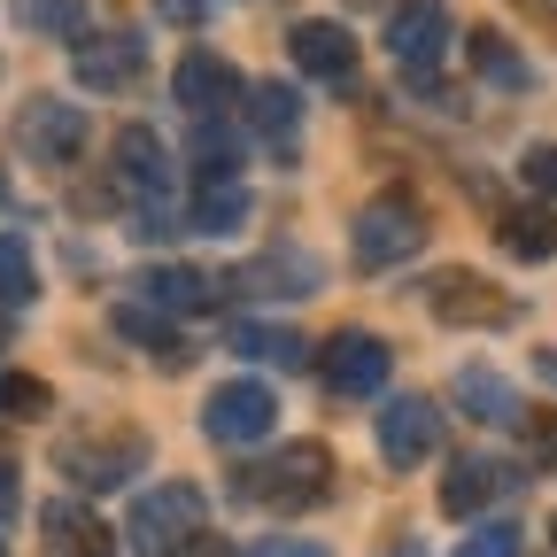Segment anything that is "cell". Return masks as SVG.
<instances>
[{"mask_svg": "<svg viewBox=\"0 0 557 557\" xmlns=\"http://www.w3.org/2000/svg\"><path fill=\"white\" fill-rule=\"evenodd\" d=\"M132 287H139V302H148V310H209V302L225 295V278H209V271H194V263H148Z\"/></svg>", "mask_w": 557, "mask_h": 557, "instance_id": "obj_15", "label": "cell"}, {"mask_svg": "<svg viewBox=\"0 0 557 557\" xmlns=\"http://www.w3.org/2000/svg\"><path fill=\"white\" fill-rule=\"evenodd\" d=\"M519 178H527L534 194H557V139H542V148H527V163H519Z\"/></svg>", "mask_w": 557, "mask_h": 557, "instance_id": "obj_32", "label": "cell"}, {"mask_svg": "<svg viewBox=\"0 0 557 557\" xmlns=\"http://www.w3.org/2000/svg\"><path fill=\"white\" fill-rule=\"evenodd\" d=\"M39 295V271H32V248L16 233H0V310H24Z\"/></svg>", "mask_w": 557, "mask_h": 557, "instance_id": "obj_27", "label": "cell"}, {"mask_svg": "<svg viewBox=\"0 0 557 557\" xmlns=\"http://www.w3.org/2000/svg\"><path fill=\"white\" fill-rule=\"evenodd\" d=\"M139 465H148V434H78V442H62V472L78 480V487H124Z\"/></svg>", "mask_w": 557, "mask_h": 557, "instance_id": "obj_6", "label": "cell"}, {"mask_svg": "<svg viewBox=\"0 0 557 557\" xmlns=\"http://www.w3.org/2000/svg\"><path fill=\"white\" fill-rule=\"evenodd\" d=\"M549 542H557V527H549Z\"/></svg>", "mask_w": 557, "mask_h": 557, "instance_id": "obj_37", "label": "cell"}, {"mask_svg": "<svg viewBox=\"0 0 557 557\" xmlns=\"http://www.w3.org/2000/svg\"><path fill=\"white\" fill-rule=\"evenodd\" d=\"M0 410H9V418H47L54 395H47V380H32V372H0Z\"/></svg>", "mask_w": 557, "mask_h": 557, "instance_id": "obj_29", "label": "cell"}, {"mask_svg": "<svg viewBox=\"0 0 557 557\" xmlns=\"http://www.w3.org/2000/svg\"><path fill=\"white\" fill-rule=\"evenodd\" d=\"M426 248V209L410 194H380L357 209V271H395Z\"/></svg>", "mask_w": 557, "mask_h": 557, "instance_id": "obj_2", "label": "cell"}, {"mask_svg": "<svg viewBox=\"0 0 557 557\" xmlns=\"http://www.w3.org/2000/svg\"><path fill=\"white\" fill-rule=\"evenodd\" d=\"M16 24L24 32H54V39H78L86 32V0H16Z\"/></svg>", "mask_w": 557, "mask_h": 557, "instance_id": "obj_28", "label": "cell"}, {"mask_svg": "<svg viewBox=\"0 0 557 557\" xmlns=\"http://www.w3.org/2000/svg\"><path fill=\"white\" fill-rule=\"evenodd\" d=\"M0 557H9V549H0Z\"/></svg>", "mask_w": 557, "mask_h": 557, "instance_id": "obj_39", "label": "cell"}, {"mask_svg": "<svg viewBox=\"0 0 557 557\" xmlns=\"http://www.w3.org/2000/svg\"><path fill=\"white\" fill-rule=\"evenodd\" d=\"M457 403H465V418H480V426H519L511 380L487 372V364H465V372H457Z\"/></svg>", "mask_w": 557, "mask_h": 557, "instance_id": "obj_20", "label": "cell"}, {"mask_svg": "<svg viewBox=\"0 0 557 557\" xmlns=\"http://www.w3.org/2000/svg\"><path fill=\"white\" fill-rule=\"evenodd\" d=\"M442 449V410L426 403V395H395L387 410H380V457L395 465V472H418Z\"/></svg>", "mask_w": 557, "mask_h": 557, "instance_id": "obj_9", "label": "cell"}, {"mask_svg": "<svg viewBox=\"0 0 557 557\" xmlns=\"http://www.w3.org/2000/svg\"><path fill=\"white\" fill-rule=\"evenodd\" d=\"M442 47H449V9H442V0H410V9H395V24H387V54L410 70V78H434Z\"/></svg>", "mask_w": 557, "mask_h": 557, "instance_id": "obj_11", "label": "cell"}, {"mask_svg": "<svg viewBox=\"0 0 557 557\" xmlns=\"http://www.w3.org/2000/svg\"><path fill=\"white\" fill-rule=\"evenodd\" d=\"M318 372H325V387L341 395V403H357V395H380L387 387V372H395V348L380 341V333H333L325 348H318Z\"/></svg>", "mask_w": 557, "mask_h": 557, "instance_id": "obj_5", "label": "cell"}, {"mask_svg": "<svg viewBox=\"0 0 557 557\" xmlns=\"http://www.w3.org/2000/svg\"><path fill=\"white\" fill-rule=\"evenodd\" d=\"M171 94H178V109L194 116V124H225V109L248 94L240 86V70L225 62V54H209V47H194L186 62H178V78H171Z\"/></svg>", "mask_w": 557, "mask_h": 557, "instance_id": "obj_7", "label": "cell"}, {"mask_svg": "<svg viewBox=\"0 0 557 557\" xmlns=\"http://www.w3.org/2000/svg\"><path fill=\"white\" fill-rule=\"evenodd\" d=\"M16 148L32 163H78L86 148V109L78 101H24L16 109Z\"/></svg>", "mask_w": 557, "mask_h": 557, "instance_id": "obj_8", "label": "cell"}, {"mask_svg": "<svg viewBox=\"0 0 557 557\" xmlns=\"http://www.w3.org/2000/svg\"><path fill=\"white\" fill-rule=\"evenodd\" d=\"M333 487V457H325V442H287L278 457H263V465H248L240 480H233V496L240 504H263V511H302V504H318Z\"/></svg>", "mask_w": 557, "mask_h": 557, "instance_id": "obj_1", "label": "cell"}, {"mask_svg": "<svg viewBox=\"0 0 557 557\" xmlns=\"http://www.w3.org/2000/svg\"><path fill=\"white\" fill-rule=\"evenodd\" d=\"M248 124L263 132V148L287 163L295 156V132H302V101H295V86H278V78H263L256 94H248Z\"/></svg>", "mask_w": 557, "mask_h": 557, "instance_id": "obj_18", "label": "cell"}, {"mask_svg": "<svg viewBox=\"0 0 557 557\" xmlns=\"http://www.w3.org/2000/svg\"><path fill=\"white\" fill-rule=\"evenodd\" d=\"M16 519V465H0V527Z\"/></svg>", "mask_w": 557, "mask_h": 557, "instance_id": "obj_34", "label": "cell"}, {"mask_svg": "<svg viewBox=\"0 0 557 557\" xmlns=\"http://www.w3.org/2000/svg\"><path fill=\"white\" fill-rule=\"evenodd\" d=\"M39 527H47V557H109V527L86 511V504H47L39 511Z\"/></svg>", "mask_w": 557, "mask_h": 557, "instance_id": "obj_19", "label": "cell"}, {"mask_svg": "<svg viewBox=\"0 0 557 557\" xmlns=\"http://www.w3.org/2000/svg\"><path fill=\"white\" fill-rule=\"evenodd\" d=\"M426 310H434L442 325H511V295L487 287L480 271H442V278H426Z\"/></svg>", "mask_w": 557, "mask_h": 557, "instance_id": "obj_10", "label": "cell"}, {"mask_svg": "<svg viewBox=\"0 0 557 557\" xmlns=\"http://www.w3.org/2000/svg\"><path fill=\"white\" fill-rule=\"evenodd\" d=\"M0 333H9V325H0Z\"/></svg>", "mask_w": 557, "mask_h": 557, "instance_id": "obj_38", "label": "cell"}, {"mask_svg": "<svg viewBox=\"0 0 557 557\" xmlns=\"http://www.w3.org/2000/svg\"><path fill=\"white\" fill-rule=\"evenodd\" d=\"M178 557H233V542H218V534H194Z\"/></svg>", "mask_w": 557, "mask_h": 557, "instance_id": "obj_35", "label": "cell"}, {"mask_svg": "<svg viewBox=\"0 0 557 557\" xmlns=\"http://www.w3.org/2000/svg\"><path fill=\"white\" fill-rule=\"evenodd\" d=\"M457 557H519V527L496 519V527H480L472 542H457Z\"/></svg>", "mask_w": 557, "mask_h": 557, "instance_id": "obj_30", "label": "cell"}, {"mask_svg": "<svg viewBox=\"0 0 557 557\" xmlns=\"http://www.w3.org/2000/svg\"><path fill=\"white\" fill-rule=\"evenodd\" d=\"M519 9H527L534 24H549V32H557V0H519Z\"/></svg>", "mask_w": 557, "mask_h": 557, "instance_id": "obj_36", "label": "cell"}, {"mask_svg": "<svg viewBox=\"0 0 557 557\" xmlns=\"http://www.w3.org/2000/svg\"><path fill=\"white\" fill-rule=\"evenodd\" d=\"M233 357H263V364H302L310 357V341L302 333H287V325H233Z\"/></svg>", "mask_w": 557, "mask_h": 557, "instance_id": "obj_26", "label": "cell"}, {"mask_svg": "<svg viewBox=\"0 0 557 557\" xmlns=\"http://www.w3.org/2000/svg\"><path fill=\"white\" fill-rule=\"evenodd\" d=\"M139 62H148V39H132V32H116L109 47H78V86L86 94H116V86H132L139 78Z\"/></svg>", "mask_w": 557, "mask_h": 557, "instance_id": "obj_17", "label": "cell"}, {"mask_svg": "<svg viewBox=\"0 0 557 557\" xmlns=\"http://www.w3.org/2000/svg\"><path fill=\"white\" fill-rule=\"evenodd\" d=\"M225 287H240V295H318V287H325V263H318L310 248H271V256H256L240 278H225Z\"/></svg>", "mask_w": 557, "mask_h": 557, "instance_id": "obj_13", "label": "cell"}, {"mask_svg": "<svg viewBox=\"0 0 557 557\" xmlns=\"http://www.w3.org/2000/svg\"><path fill=\"white\" fill-rule=\"evenodd\" d=\"M116 178L148 201V209H163V194H171V156H163V139H156L148 124H124V132H116Z\"/></svg>", "mask_w": 557, "mask_h": 557, "instance_id": "obj_14", "label": "cell"}, {"mask_svg": "<svg viewBox=\"0 0 557 557\" xmlns=\"http://www.w3.org/2000/svg\"><path fill=\"white\" fill-rule=\"evenodd\" d=\"M248 557H325V542H256Z\"/></svg>", "mask_w": 557, "mask_h": 557, "instance_id": "obj_33", "label": "cell"}, {"mask_svg": "<svg viewBox=\"0 0 557 557\" xmlns=\"http://www.w3.org/2000/svg\"><path fill=\"white\" fill-rule=\"evenodd\" d=\"M511 480H519V472L496 465V457H465V465H449V480H442V511H449V519H472L480 504H496Z\"/></svg>", "mask_w": 557, "mask_h": 557, "instance_id": "obj_16", "label": "cell"}, {"mask_svg": "<svg viewBox=\"0 0 557 557\" xmlns=\"http://www.w3.org/2000/svg\"><path fill=\"white\" fill-rule=\"evenodd\" d=\"M271 426H278V395H271L263 380H225L218 395L201 403V434L225 442V449H248V442H263Z\"/></svg>", "mask_w": 557, "mask_h": 557, "instance_id": "obj_4", "label": "cell"}, {"mask_svg": "<svg viewBox=\"0 0 557 557\" xmlns=\"http://www.w3.org/2000/svg\"><path fill=\"white\" fill-rule=\"evenodd\" d=\"M194 178L201 186H233L240 178V139L225 124H194Z\"/></svg>", "mask_w": 557, "mask_h": 557, "instance_id": "obj_24", "label": "cell"}, {"mask_svg": "<svg viewBox=\"0 0 557 557\" xmlns=\"http://www.w3.org/2000/svg\"><path fill=\"white\" fill-rule=\"evenodd\" d=\"M527 449H534L542 472H557V410H534L527 418Z\"/></svg>", "mask_w": 557, "mask_h": 557, "instance_id": "obj_31", "label": "cell"}, {"mask_svg": "<svg viewBox=\"0 0 557 557\" xmlns=\"http://www.w3.org/2000/svg\"><path fill=\"white\" fill-rule=\"evenodd\" d=\"M287 54H295L302 78H325V86H348V78H357V39H348L341 24H325V16L295 24V32H287Z\"/></svg>", "mask_w": 557, "mask_h": 557, "instance_id": "obj_12", "label": "cell"}, {"mask_svg": "<svg viewBox=\"0 0 557 557\" xmlns=\"http://www.w3.org/2000/svg\"><path fill=\"white\" fill-rule=\"evenodd\" d=\"M496 240H504L519 263H542V256H557V218H549V209H504V218H496Z\"/></svg>", "mask_w": 557, "mask_h": 557, "instance_id": "obj_22", "label": "cell"}, {"mask_svg": "<svg viewBox=\"0 0 557 557\" xmlns=\"http://www.w3.org/2000/svg\"><path fill=\"white\" fill-rule=\"evenodd\" d=\"M248 225V186H201L194 209H186V233H240Z\"/></svg>", "mask_w": 557, "mask_h": 557, "instance_id": "obj_23", "label": "cell"}, {"mask_svg": "<svg viewBox=\"0 0 557 557\" xmlns=\"http://www.w3.org/2000/svg\"><path fill=\"white\" fill-rule=\"evenodd\" d=\"M472 70H480V86H504V94H527L534 86V70L519 62V47L504 32H472Z\"/></svg>", "mask_w": 557, "mask_h": 557, "instance_id": "obj_21", "label": "cell"}, {"mask_svg": "<svg viewBox=\"0 0 557 557\" xmlns=\"http://www.w3.org/2000/svg\"><path fill=\"white\" fill-rule=\"evenodd\" d=\"M201 487L194 480H163V487H148V496L132 504V549H148V557H163V549H186L194 534H201Z\"/></svg>", "mask_w": 557, "mask_h": 557, "instance_id": "obj_3", "label": "cell"}, {"mask_svg": "<svg viewBox=\"0 0 557 557\" xmlns=\"http://www.w3.org/2000/svg\"><path fill=\"white\" fill-rule=\"evenodd\" d=\"M116 333H124V341H148V348H156V364H171V372L194 357V348H186V341H178V333H171L148 302H124V310H116Z\"/></svg>", "mask_w": 557, "mask_h": 557, "instance_id": "obj_25", "label": "cell"}]
</instances>
